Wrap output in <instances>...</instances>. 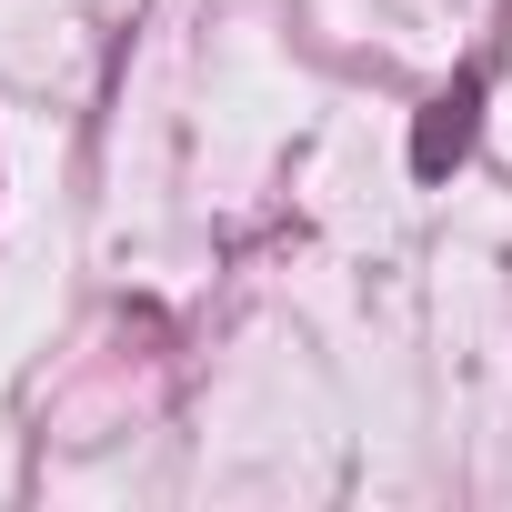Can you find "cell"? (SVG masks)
<instances>
[{"label":"cell","mask_w":512,"mask_h":512,"mask_svg":"<svg viewBox=\"0 0 512 512\" xmlns=\"http://www.w3.org/2000/svg\"><path fill=\"white\" fill-rule=\"evenodd\" d=\"M472 131H482V71H462L452 91L422 101V121H412V181L462 171V161H472Z\"/></svg>","instance_id":"obj_1"}]
</instances>
